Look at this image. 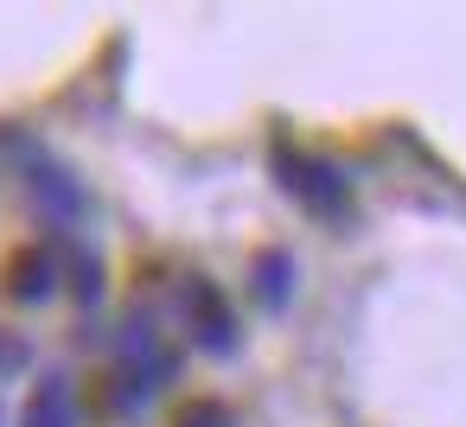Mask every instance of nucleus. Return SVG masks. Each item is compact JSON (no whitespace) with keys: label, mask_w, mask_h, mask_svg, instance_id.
Listing matches in <instances>:
<instances>
[{"label":"nucleus","mask_w":466,"mask_h":427,"mask_svg":"<svg viewBox=\"0 0 466 427\" xmlns=\"http://www.w3.org/2000/svg\"><path fill=\"white\" fill-rule=\"evenodd\" d=\"M268 166H275V185L319 223H345L351 217V173L332 160V154H300L281 128L268 134Z\"/></svg>","instance_id":"nucleus-1"},{"label":"nucleus","mask_w":466,"mask_h":427,"mask_svg":"<svg viewBox=\"0 0 466 427\" xmlns=\"http://www.w3.org/2000/svg\"><path fill=\"white\" fill-rule=\"evenodd\" d=\"M20 154H26V192H33L39 217L52 223V236H65L71 223H84V217H90V192H84V179H77L65 160L39 154V147H20Z\"/></svg>","instance_id":"nucleus-2"},{"label":"nucleus","mask_w":466,"mask_h":427,"mask_svg":"<svg viewBox=\"0 0 466 427\" xmlns=\"http://www.w3.org/2000/svg\"><path fill=\"white\" fill-rule=\"evenodd\" d=\"M7 293L20 306H52L65 293V249L46 236V243H26L14 262H7Z\"/></svg>","instance_id":"nucleus-3"},{"label":"nucleus","mask_w":466,"mask_h":427,"mask_svg":"<svg viewBox=\"0 0 466 427\" xmlns=\"http://www.w3.org/2000/svg\"><path fill=\"white\" fill-rule=\"evenodd\" d=\"M186 313H192V344L205 351V357H237L243 351V325H237V313H230V300L211 287V281H192V293H186Z\"/></svg>","instance_id":"nucleus-4"},{"label":"nucleus","mask_w":466,"mask_h":427,"mask_svg":"<svg viewBox=\"0 0 466 427\" xmlns=\"http://www.w3.org/2000/svg\"><path fill=\"white\" fill-rule=\"evenodd\" d=\"M20 427H77V376L71 370H46L20 408Z\"/></svg>","instance_id":"nucleus-5"},{"label":"nucleus","mask_w":466,"mask_h":427,"mask_svg":"<svg viewBox=\"0 0 466 427\" xmlns=\"http://www.w3.org/2000/svg\"><path fill=\"white\" fill-rule=\"evenodd\" d=\"M249 293H256L262 313H288V300H294V249H256Z\"/></svg>","instance_id":"nucleus-6"},{"label":"nucleus","mask_w":466,"mask_h":427,"mask_svg":"<svg viewBox=\"0 0 466 427\" xmlns=\"http://www.w3.org/2000/svg\"><path fill=\"white\" fill-rule=\"evenodd\" d=\"M65 281H71V300H77L84 313H96L103 293H109V262H103L90 243H77V249L65 255Z\"/></svg>","instance_id":"nucleus-7"},{"label":"nucleus","mask_w":466,"mask_h":427,"mask_svg":"<svg viewBox=\"0 0 466 427\" xmlns=\"http://www.w3.org/2000/svg\"><path fill=\"white\" fill-rule=\"evenodd\" d=\"M179 427H237V421H230L224 402H192V408L179 414Z\"/></svg>","instance_id":"nucleus-8"},{"label":"nucleus","mask_w":466,"mask_h":427,"mask_svg":"<svg viewBox=\"0 0 466 427\" xmlns=\"http://www.w3.org/2000/svg\"><path fill=\"white\" fill-rule=\"evenodd\" d=\"M26 338H0V376H14V370H26Z\"/></svg>","instance_id":"nucleus-9"}]
</instances>
